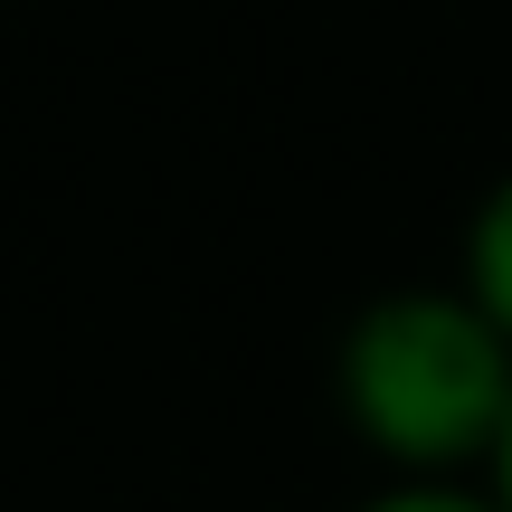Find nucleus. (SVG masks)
<instances>
[{
    "instance_id": "nucleus-2",
    "label": "nucleus",
    "mask_w": 512,
    "mask_h": 512,
    "mask_svg": "<svg viewBox=\"0 0 512 512\" xmlns=\"http://www.w3.org/2000/svg\"><path fill=\"white\" fill-rule=\"evenodd\" d=\"M456 285L475 294L484 313L512 332V171L475 200V219H465V256H456Z\"/></svg>"
},
{
    "instance_id": "nucleus-3",
    "label": "nucleus",
    "mask_w": 512,
    "mask_h": 512,
    "mask_svg": "<svg viewBox=\"0 0 512 512\" xmlns=\"http://www.w3.org/2000/svg\"><path fill=\"white\" fill-rule=\"evenodd\" d=\"M351 512H503L494 503V484H408V475H389L370 503H351Z\"/></svg>"
},
{
    "instance_id": "nucleus-1",
    "label": "nucleus",
    "mask_w": 512,
    "mask_h": 512,
    "mask_svg": "<svg viewBox=\"0 0 512 512\" xmlns=\"http://www.w3.org/2000/svg\"><path fill=\"white\" fill-rule=\"evenodd\" d=\"M351 437L408 484H484L512 437V332L465 285H389L332 351Z\"/></svg>"
},
{
    "instance_id": "nucleus-4",
    "label": "nucleus",
    "mask_w": 512,
    "mask_h": 512,
    "mask_svg": "<svg viewBox=\"0 0 512 512\" xmlns=\"http://www.w3.org/2000/svg\"><path fill=\"white\" fill-rule=\"evenodd\" d=\"M484 484H494V503L512 512V437H503V456H494V475H484Z\"/></svg>"
}]
</instances>
